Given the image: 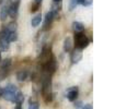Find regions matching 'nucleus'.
<instances>
[{"label":"nucleus","instance_id":"obj_20","mask_svg":"<svg viewBox=\"0 0 126 109\" xmlns=\"http://www.w3.org/2000/svg\"><path fill=\"white\" fill-rule=\"evenodd\" d=\"M91 3H92V0H80V4H82L84 7L90 6Z\"/></svg>","mask_w":126,"mask_h":109},{"label":"nucleus","instance_id":"obj_4","mask_svg":"<svg viewBox=\"0 0 126 109\" xmlns=\"http://www.w3.org/2000/svg\"><path fill=\"white\" fill-rule=\"evenodd\" d=\"M57 16H58V10H55L54 9V10L47 12V13H46V18H45V24H44L45 28H48V25H49V27H50L52 22L54 21V19H56Z\"/></svg>","mask_w":126,"mask_h":109},{"label":"nucleus","instance_id":"obj_13","mask_svg":"<svg viewBox=\"0 0 126 109\" xmlns=\"http://www.w3.org/2000/svg\"><path fill=\"white\" fill-rule=\"evenodd\" d=\"M11 63H12V61L10 58H6V59H3L1 61V67L0 68H2V69H4V70H8L9 68L11 67Z\"/></svg>","mask_w":126,"mask_h":109},{"label":"nucleus","instance_id":"obj_6","mask_svg":"<svg viewBox=\"0 0 126 109\" xmlns=\"http://www.w3.org/2000/svg\"><path fill=\"white\" fill-rule=\"evenodd\" d=\"M77 96H78V87L77 86L70 87L68 89V92H67V98H68L70 101H74V100H76Z\"/></svg>","mask_w":126,"mask_h":109},{"label":"nucleus","instance_id":"obj_29","mask_svg":"<svg viewBox=\"0 0 126 109\" xmlns=\"http://www.w3.org/2000/svg\"><path fill=\"white\" fill-rule=\"evenodd\" d=\"M2 2H3V0H0V4H1V3H2Z\"/></svg>","mask_w":126,"mask_h":109},{"label":"nucleus","instance_id":"obj_24","mask_svg":"<svg viewBox=\"0 0 126 109\" xmlns=\"http://www.w3.org/2000/svg\"><path fill=\"white\" fill-rule=\"evenodd\" d=\"M16 109H22V106H21V105H16Z\"/></svg>","mask_w":126,"mask_h":109},{"label":"nucleus","instance_id":"obj_14","mask_svg":"<svg viewBox=\"0 0 126 109\" xmlns=\"http://www.w3.org/2000/svg\"><path fill=\"white\" fill-rule=\"evenodd\" d=\"M71 46H72L71 38L67 37L64 42V50L65 51H70V50H71Z\"/></svg>","mask_w":126,"mask_h":109},{"label":"nucleus","instance_id":"obj_17","mask_svg":"<svg viewBox=\"0 0 126 109\" xmlns=\"http://www.w3.org/2000/svg\"><path fill=\"white\" fill-rule=\"evenodd\" d=\"M16 39H18V34H16V32H14V33H9V35H8V42H9V43L16 42Z\"/></svg>","mask_w":126,"mask_h":109},{"label":"nucleus","instance_id":"obj_10","mask_svg":"<svg viewBox=\"0 0 126 109\" xmlns=\"http://www.w3.org/2000/svg\"><path fill=\"white\" fill-rule=\"evenodd\" d=\"M24 100V96L21 92H16V96H14V99H13V103H16L18 105H21Z\"/></svg>","mask_w":126,"mask_h":109},{"label":"nucleus","instance_id":"obj_1","mask_svg":"<svg viewBox=\"0 0 126 109\" xmlns=\"http://www.w3.org/2000/svg\"><path fill=\"white\" fill-rule=\"evenodd\" d=\"M88 45H89V39L83 33L79 32L75 34V46H76L77 49L79 50L84 49V48L88 47Z\"/></svg>","mask_w":126,"mask_h":109},{"label":"nucleus","instance_id":"obj_25","mask_svg":"<svg viewBox=\"0 0 126 109\" xmlns=\"http://www.w3.org/2000/svg\"><path fill=\"white\" fill-rule=\"evenodd\" d=\"M2 92H3V88H1V87H0V97L2 96Z\"/></svg>","mask_w":126,"mask_h":109},{"label":"nucleus","instance_id":"obj_5","mask_svg":"<svg viewBox=\"0 0 126 109\" xmlns=\"http://www.w3.org/2000/svg\"><path fill=\"white\" fill-rule=\"evenodd\" d=\"M19 4H20V1L18 2H11V4L9 6V15L11 18H16L18 15V11H19Z\"/></svg>","mask_w":126,"mask_h":109},{"label":"nucleus","instance_id":"obj_8","mask_svg":"<svg viewBox=\"0 0 126 109\" xmlns=\"http://www.w3.org/2000/svg\"><path fill=\"white\" fill-rule=\"evenodd\" d=\"M8 15H9V4H6L0 10V21H4Z\"/></svg>","mask_w":126,"mask_h":109},{"label":"nucleus","instance_id":"obj_28","mask_svg":"<svg viewBox=\"0 0 126 109\" xmlns=\"http://www.w3.org/2000/svg\"><path fill=\"white\" fill-rule=\"evenodd\" d=\"M54 1H55V2H60L62 0H54Z\"/></svg>","mask_w":126,"mask_h":109},{"label":"nucleus","instance_id":"obj_15","mask_svg":"<svg viewBox=\"0 0 126 109\" xmlns=\"http://www.w3.org/2000/svg\"><path fill=\"white\" fill-rule=\"evenodd\" d=\"M16 27H18V24L16 22H10V23L7 25V30H8L9 33H14L16 31Z\"/></svg>","mask_w":126,"mask_h":109},{"label":"nucleus","instance_id":"obj_3","mask_svg":"<svg viewBox=\"0 0 126 109\" xmlns=\"http://www.w3.org/2000/svg\"><path fill=\"white\" fill-rule=\"evenodd\" d=\"M55 70H56V60H55L54 57H52L47 61H45L44 71H46L48 74H52L55 72Z\"/></svg>","mask_w":126,"mask_h":109},{"label":"nucleus","instance_id":"obj_27","mask_svg":"<svg viewBox=\"0 0 126 109\" xmlns=\"http://www.w3.org/2000/svg\"><path fill=\"white\" fill-rule=\"evenodd\" d=\"M18 1H20V0H11V2H18Z\"/></svg>","mask_w":126,"mask_h":109},{"label":"nucleus","instance_id":"obj_26","mask_svg":"<svg viewBox=\"0 0 126 109\" xmlns=\"http://www.w3.org/2000/svg\"><path fill=\"white\" fill-rule=\"evenodd\" d=\"M35 2H36V3H41V2H42V0H35Z\"/></svg>","mask_w":126,"mask_h":109},{"label":"nucleus","instance_id":"obj_22","mask_svg":"<svg viewBox=\"0 0 126 109\" xmlns=\"http://www.w3.org/2000/svg\"><path fill=\"white\" fill-rule=\"evenodd\" d=\"M81 105H82V103H81L80 100L76 101V103H75V108H76V109H80L81 108Z\"/></svg>","mask_w":126,"mask_h":109},{"label":"nucleus","instance_id":"obj_31","mask_svg":"<svg viewBox=\"0 0 126 109\" xmlns=\"http://www.w3.org/2000/svg\"><path fill=\"white\" fill-rule=\"evenodd\" d=\"M0 109H1V108H0Z\"/></svg>","mask_w":126,"mask_h":109},{"label":"nucleus","instance_id":"obj_30","mask_svg":"<svg viewBox=\"0 0 126 109\" xmlns=\"http://www.w3.org/2000/svg\"><path fill=\"white\" fill-rule=\"evenodd\" d=\"M0 61H1V54H0Z\"/></svg>","mask_w":126,"mask_h":109},{"label":"nucleus","instance_id":"obj_18","mask_svg":"<svg viewBox=\"0 0 126 109\" xmlns=\"http://www.w3.org/2000/svg\"><path fill=\"white\" fill-rule=\"evenodd\" d=\"M7 74H8V70H4L2 68H0V81H2L7 76Z\"/></svg>","mask_w":126,"mask_h":109},{"label":"nucleus","instance_id":"obj_23","mask_svg":"<svg viewBox=\"0 0 126 109\" xmlns=\"http://www.w3.org/2000/svg\"><path fill=\"white\" fill-rule=\"evenodd\" d=\"M82 109H92V106L91 105H84V107Z\"/></svg>","mask_w":126,"mask_h":109},{"label":"nucleus","instance_id":"obj_16","mask_svg":"<svg viewBox=\"0 0 126 109\" xmlns=\"http://www.w3.org/2000/svg\"><path fill=\"white\" fill-rule=\"evenodd\" d=\"M9 48V42L6 39L3 40H0V50H2V51H6V50H8Z\"/></svg>","mask_w":126,"mask_h":109},{"label":"nucleus","instance_id":"obj_9","mask_svg":"<svg viewBox=\"0 0 126 109\" xmlns=\"http://www.w3.org/2000/svg\"><path fill=\"white\" fill-rule=\"evenodd\" d=\"M28 76H29V72L26 71V70H21V71H19L18 73H16V79L20 82L25 81V80L28 79Z\"/></svg>","mask_w":126,"mask_h":109},{"label":"nucleus","instance_id":"obj_12","mask_svg":"<svg viewBox=\"0 0 126 109\" xmlns=\"http://www.w3.org/2000/svg\"><path fill=\"white\" fill-rule=\"evenodd\" d=\"M41 21H42V14H37V15H35L34 18L32 19V21H31V24H32L33 27H35V26L40 25Z\"/></svg>","mask_w":126,"mask_h":109},{"label":"nucleus","instance_id":"obj_7","mask_svg":"<svg viewBox=\"0 0 126 109\" xmlns=\"http://www.w3.org/2000/svg\"><path fill=\"white\" fill-rule=\"evenodd\" d=\"M81 58H82V52H81V50H79V49L74 50V51L71 52V56H70V59H71L72 63H78L81 60Z\"/></svg>","mask_w":126,"mask_h":109},{"label":"nucleus","instance_id":"obj_2","mask_svg":"<svg viewBox=\"0 0 126 109\" xmlns=\"http://www.w3.org/2000/svg\"><path fill=\"white\" fill-rule=\"evenodd\" d=\"M16 92L18 91H16V85H13V84H8V85L3 88V92H2V97L6 99V100H8V101H13Z\"/></svg>","mask_w":126,"mask_h":109},{"label":"nucleus","instance_id":"obj_11","mask_svg":"<svg viewBox=\"0 0 126 109\" xmlns=\"http://www.w3.org/2000/svg\"><path fill=\"white\" fill-rule=\"evenodd\" d=\"M72 28L76 31V33H79L84 30V25L82 23H80V22H74L72 23Z\"/></svg>","mask_w":126,"mask_h":109},{"label":"nucleus","instance_id":"obj_19","mask_svg":"<svg viewBox=\"0 0 126 109\" xmlns=\"http://www.w3.org/2000/svg\"><path fill=\"white\" fill-rule=\"evenodd\" d=\"M40 108V105H38L37 101H31L30 106H29V109H38Z\"/></svg>","mask_w":126,"mask_h":109},{"label":"nucleus","instance_id":"obj_21","mask_svg":"<svg viewBox=\"0 0 126 109\" xmlns=\"http://www.w3.org/2000/svg\"><path fill=\"white\" fill-rule=\"evenodd\" d=\"M38 7H40V3H36V2H35V3L33 4L32 7H31V11H32V12H35V11L38 9Z\"/></svg>","mask_w":126,"mask_h":109}]
</instances>
